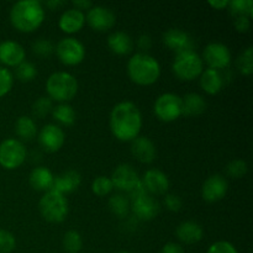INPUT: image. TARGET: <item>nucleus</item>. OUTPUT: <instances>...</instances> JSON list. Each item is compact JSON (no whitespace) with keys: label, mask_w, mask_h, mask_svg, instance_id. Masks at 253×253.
<instances>
[{"label":"nucleus","mask_w":253,"mask_h":253,"mask_svg":"<svg viewBox=\"0 0 253 253\" xmlns=\"http://www.w3.org/2000/svg\"><path fill=\"white\" fill-rule=\"evenodd\" d=\"M110 131L115 138L123 142H131L140 136L142 115L135 103L128 100L115 104L109 118Z\"/></svg>","instance_id":"f257e3e1"},{"label":"nucleus","mask_w":253,"mask_h":253,"mask_svg":"<svg viewBox=\"0 0 253 253\" xmlns=\"http://www.w3.org/2000/svg\"><path fill=\"white\" fill-rule=\"evenodd\" d=\"M43 20L44 9L39 0H20L10 9V21L20 32H34L41 26Z\"/></svg>","instance_id":"f03ea898"},{"label":"nucleus","mask_w":253,"mask_h":253,"mask_svg":"<svg viewBox=\"0 0 253 253\" xmlns=\"http://www.w3.org/2000/svg\"><path fill=\"white\" fill-rule=\"evenodd\" d=\"M127 74L137 85H152L161 76V64L151 54L137 52L128 59Z\"/></svg>","instance_id":"7ed1b4c3"},{"label":"nucleus","mask_w":253,"mask_h":253,"mask_svg":"<svg viewBox=\"0 0 253 253\" xmlns=\"http://www.w3.org/2000/svg\"><path fill=\"white\" fill-rule=\"evenodd\" d=\"M79 84L76 77L69 72L58 71L52 73L46 81V91L52 101L68 103L76 98Z\"/></svg>","instance_id":"20e7f679"},{"label":"nucleus","mask_w":253,"mask_h":253,"mask_svg":"<svg viewBox=\"0 0 253 253\" xmlns=\"http://www.w3.org/2000/svg\"><path fill=\"white\" fill-rule=\"evenodd\" d=\"M39 210L41 216L52 224L64 221L68 215V202L66 197L59 193L49 190L46 192L39 202Z\"/></svg>","instance_id":"39448f33"},{"label":"nucleus","mask_w":253,"mask_h":253,"mask_svg":"<svg viewBox=\"0 0 253 253\" xmlns=\"http://www.w3.org/2000/svg\"><path fill=\"white\" fill-rule=\"evenodd\" d=\"M172 71L180 81H194L204 71V62L194 49L185 51L175 54L172 63Z\"/></svg>","instance_id":"423d86ee"},{"label":"nucleus","mask_w":253,"mask_h":253,"mask_svg":"<svg viewBox=\"0 0 253 253\" xmlns=\"http://www.w3.org/2000/svg\"><path fill=\"white\" fill-rule=\"evenodd\" d=\"M57 57L66 66H78L85 58V46L76 37H64L54 47Z\"/></svg>","instance_id":"0eeeda50"},{"label":"nucleus","mask_w":253,"mask_h":253,"mask_svg":"<svg viewBox=\"0 0 253 253\" xmlns=\"http://www.w3.org/2000/svg\"><path fill=\"white\" fill-rule=\"evenodd\" d=\"M26 148L20 140L6 138L0 143V166L7 170L19 168L26 161Z\"/></svg>","instance_id":"6e6552de"},{"label":"nucleus","mask_w":253,"mask_h":253,"mask_svg":"<svg viewBox=\"0 0 253 253\" xmlns=\"http://www.w3.org/2000/svg\"><path fill=\"white\" fill-rule=\"evenodd\" d=\"M153 111L158 120L172 123L182 116V98L174 93H163L156 99Z\"/></svg>","instance_id":"1a4fd4ad"},{"label":"nucleus","mask_w":253,"mask_h":253,"mask_svg":"<svg viewBox=\"0 0 253 253\" xmlns=\"http://www.w3.org/2000/svg\"><path fill=\"white\" fill-rule=\"evenodd\" d=\"M202 59L209 68L221 71L231 64V51L226 44L221 42H210L203 51Z\"/></svg>","instance_id":"9d476101"},{"label":"nucleus","mask_w":253,"mask_h":253,"mask_svg":"<svg viewBox=\"0 0 253 253\" xmlns=\"http://www.w3.org/2000/svg\"><path fill=\"white\" fill-rule=\"evenodd\" d=\"M114 188L120 192H125L130 194L140 185L141 178L138 177L135 168L128 163H121L114 169L110 177Z\"/></svg>","instance_id":"9b49d317"},{"label":"nucleus","mask_w":253,"mask_h":253,"mask_svg":"<svg viewBox=\"0 0 253 253\" xmlns=\"http://www.w3.org/2000/svg\"><path fill=\"white\" fill-rule=\"evenodd\" d=\"M130 210L137 219L150 221L160 212V204L157 200L148 193H142L131 198Z\"/></svg>","instance_id":"f8f14e48"},{"label":"nucleus","mask_w":253,"mask_h":253,"mask_svg":"<svg viewBox=\"0 0 253 253\" xmlns=\"http://www.w3.org/2000/svg\"><path fill=\"white\" fill-rule=\"evenodd\" d=\"M85 21L93 30L105 32L113 29L116 22V16L110 7L103 5H93L85 15Z\"/></svg>","instance_id":"ddd939ff"},{"label":"nucleus","mask_w":253,"mask_h":253,"mask_svg":"<svg viewBox=\"0 0 253 253\" xmlns=\"http://www.w3.org/2000/svg\"><path fill=\"white\" fill-rule=\"evenodd\" d=\"M39 142L46 152H57L66 142V133L56 124H47L40 130Z\"/></svg>","instance_id":"4468645a"},{"label":"nucleus","mask_w":253,"mask_h":253,"mask_svg":"<svg viewBox=\"0 0 253 253\" xmlns=\"http://www.w3.org/2000/svg\"><path fill=\"white\" fill-rule=\"evenodd\" d=\"M229 190V183L221 174H212L205 179L202 187V198L208 203L220 202Z\"/></svg>","instance_id":"2eb2a0df"},{"label":"nucleus","mask_w":253,"mask_h":253,"mask_svg":"<svg viewBox=\"0 0 253 253\" xmlns=\"http://www.w3.org/2000/svg\"><path fill=\"white\" fill-rule=\"evenodd\" d=\"M162 40L163 43L173 52H175V54L194 49V41L190 35L182 29H177V27L168 29L163 34Z\"/></svg>","instance_id":"dca6fc26"},{"label":"nucleus","mask_w":253,"mask_h":253,"mask_svg":"<svg viewBox=\"0 0 253 253\" xmlns=\"http://www.w3.org/2000/svg\"><path fill=\"white\" fill-rule=\"evenodd\" d=\"M143 188L148 194H155V195H162L167 193L169 189V178L162 170L157 169V168H152V169L146 170L143 174L142 179Z\"/></svg>","instance_id":"f3484780"},{"label":"nucleus","mask_w":253,"mask_h":253,"mask_svg":"<svg viewBox=\"0 0 253 253\" xmlns=\"http://www.w3.org/2000/svg\"><path fill=\"white\" fill-rule=\"evenodd\" d=\"M26 58V51L16 41L6 40L0 43V62L7 67H17Z\"/></svg>","instance_id":"a211bd4d"},{"label":"nucleus","mask_w":253,"mask_h":253,"mask_svg":"<svg viewBox=\"0 0 253 253\" xmlns=\"http://www.w3.org/2000/svg\"><path fill=\"white\" fill-rule=\"evenodd\" d=\"M131 153L141 163L150 165L156 160L157 150L152 141L146 136H137L131 141Z\"/></svg>","instance_id":"6ab92c4d"},{"label":"nucleus","mask_w":253,"mask_h":253,"mask_svg":"<svg viewBox=\"0 0 253 253\" xmlns=\"http://www.w3.org/2000/svg\"><path fill=\"white\" fill-rule=\"evenodd\" d=\"M81 184L82 175L79 174V172L74 169H68L66 172L61 173L59 175H57V177H54V182L51 190L64 195L76 192Z\"/></svg>","instance_id":"aec40b11"},{"label":"nucleus","mask_w":253,"mask_h":253,"mask_svg":"<svg viewBox=\"0 0 253 253\" xmlns=\"http://www.w3.org/2000/svg\"><path fill=\"white\" fill-rule=\"evenodd\" d=\"M85 24V14L81 10H77L74 7L67 9L62 12L58 20V26L66 34H77L83 29Z\"/></svg>","instance_id":"412c9836"},{"label":"nucleus","mask_w":253,"mask_h":253,"mask_svg":"<svg viewBox=\"0 0 253 253\" xmlns=\"http://www.w3.org/2000/svg\"><path fill=\"white\" fill-rule=\"evenodd\" d=\"M175 236L185 245H194L204 236V229L200 224L193 220L180 222L175 229Z\"/></svg>","instance_id":"4be33fe9"},{"label":"nucleus","mask_w":253,"mask_h":253,"mask_svg":"<svg viewBox=\"0 0 253 253\" xmlns=\"http://www.w3.org/2000/svg\"><path fill=\"white\" fill-rule=\"evenodd\" d=\"M30 185L37 192H49L54 182V175L47 167L40 166L34 168L29 175Z\"/></svg>","instance_id":"5701e85b"},{"label":"nucleus","mask_w":253,"mask_h":253,"mask_svg":"<svg viewBox=\"0 0 253 253\" xmlns=\"http://www.w3.org/2000/svg\"><path fill=\"white\" fill-rule=\"evenodd\" d=\"M200 86L209 95H216L224 86V76L216 69L207 68L202 72L199 77Z\"/></svg>","instance_id":"b1692460"},{"label":"nucleus","mask_w":253,"mask_h":253,"mask_svg":"<svg viewBox=\"0 0 253 253\" xmlns=\"http://www.w3.org/2000/svg\"><path fill=\"white\" fill-rule=\"evenodd\" d=\"M108 47L118 56L128 54L133 48V41L128 34L124 31H114L108 37Z\"/></svg>","instance_id":"393cba45"},{"label":"nucleus","mask_w":253,"mask_h":253,"mask_svg":"<svg viewBox=\"0 0 253 253\" xmlns=\"http://www.w3.org/2000/svg\"><path fill=\"white\" fill-rule=\"evenodd\" d=\"M207 109V101L200 94L188 93L182 98V115L199 116Z\"/></svg>","instance_id":"a878e982"},{"label":"nucleus","mask_w":253,"mask_h":253,"mask_svg":"<svg viewBox=\"0 0 253 253\" xmlns=\"http://www.w3.org/2000/svg\"><path fill=\"white\" fill-rule=\"evenodd\" d=\"M15 132L21 140L31 141L37 135L36 121L30 116H20L15 123Z\"/></svg>","instance_id":"bb28decb"},{"label":"nucleus","mask_w":253,"mask_h":253,"mask_svg":"<svg viewBox=\"0 0 253 253\" xmlns=\"http://www.w3.org/2000/svg\"><path fill=\"white\" fill-rule=\"evenodd\" d=\"M52 116L57 123L64 126H72L77 120V114L73 106L68 103H61L52 109Z\"/></svg>","instance_id":"cd10ccee"},{"label":"nucleus","mask_w":253,"mask_h":253,"mask_svg":"<svg viewBox=\"0 0 253 253\" xmlns=\"http://www.w3.org/2000/svg\"><path fill=\"white\" fill-rule=\"evenodd\" d=\"M109 209L119 219H125L130 212V200L124 194H114L109 199Z\"/></svg>","instance_id":"c85d7f7f"},{"label":"nucleus","mask_w":253,"mask_h":253,"mask_svg":"<svg viewBox=\"0 0 253 253\" xmlns=\"http://www.w3.org/2000/svg\"><path fill=\"white\" fill-rule=\"evenodd\" d=\"M227 9L232 16H247L251 19L253 15V1L252 0H229Z\"/></svg>","instance_id":"c756f323"},{"label":"nucleus","mask_w":253,"mask_h":253,"mask_svg":"<svg viewBox=\"0 0 253 253\" xmlns=\"http://www.w3.org/2000/svg\"><path fill=\"white\" fill-rule=\"evenodd\" d=\"M83 247V239L76 230H69L63 236V249L68 253H78Z\"/></svg>","instance_id":"7c9ffc66"},{"label":"nucleus","mask_w":253,"mask_h":253,"mask_svg":"<svg viewBox=\"0 0 253 253\" xmlns=\"http://www.w3.org/2000/svg\"><path fill=\"white\" fill-rule=\"evenodd\" d=\"M52 109H53V101L48 98V96H40L39 99L34 101L32 104V115L34 118L37 119H43L44 116L48 115L49 113H52Z\"/></svg>","instance_id":"2f4dec72"},{"label":"nucleus","mask_w":253,"mask_h":253,"mask_svg":"<svg viewBox=\"0 0 253 253\" xmlns=\"http://www.w3.org/2000/svg\"><path fill=\"white\" fill-rule=\"evenodd\" d=\"M237 69L244 76H251L253 72V47L249 46L237 58Z\"/></svg>","instance_id":"473e14b6"},{"label":"nucleus","mask_w":253,"mask_h":253,"mask_svg":"<svg viewBox=\"0 0 253 253\" xmlns=\"http://www.w3.org/2000/svg\"><path fill=\"white\" fill-rule=\"evenodd\" d=\"M15 68H16L15 69V76L20 82H24V83L34 81L37 76L36 66L29 61H24Z\"/></svg>","instance_id":"72a5a7b5"},{"label":"nucleus","mask_w":253,"mask_h":253,"mask_svg":"<svg viewBox=\"0 0 253 253\" xmlns=\"http://www.w3.org/2000/svg\"><path fill=\"white\" fill-rule=\"evenodd\" d=\"M114 189L113 182H111L110 177H105V175H99L91 183V192L98 197H105V195L110 194Z\"/></svg>","instance_id":"f704fd0d"},{"label":"nucleus","mask_w":253,"mask_h":253,"mask_svg":"<svg viewBox=\"0 0 253 253\" xmlns=\"http://www.w3.org/2000/svg\"><path fill=\"white\" fill-rule=\"evenodd\" d=\"M32 52L39 57H49L54 52V46L51 40L37 39L32 43Z\"/></svg>","instance_id":"c9c22d12"},{"label":"nucleus","mask_w":253,"mask_h":253,"mask_svg":"<svg viewBox=\"0 0 253 253\" xmlns=\"http://www.w3.org/2000/svg\"><path fill=\"white\" fill-rule=\"evenodd\" d=\"M247 170H249L247 163L242 160H232L226 166L227 175L231 178H235V179H239V178L244 177L247 173Z\"/></svg>","instance_id":"e433bc0d"},{"label":"nucleus","mask_w":253,"mask_h":253,"mask_svg":"<svg viewBox=\"0 0 253 253\" xmlns=\"http://www.w3.org/2000/svg\"><path fill=\"white\" fill-rule=\"evenodd\" d=\"M14 85V76L5 67H0V98L6 95Z\"/></svg>","instance_id":"4c0bfd02"},{"label":"nucleus","mask_w":253,"mask_h":253,"mask_svg":"<svg viewBox=\"0 0 253 253\" xmlns=\"http://www.w3.org/2000/svg\"><path fill=\"white\" fill-rule=\"evenodd\" d=\"M16 247V239L11 232L0 229V253H11Z\"/></svg>","instance_id":"58836bf2"},{"label":"nucleus","mask_w":253,"mask_h":253,"mask_svg":"<svg viewBox=\"0 0 253 253\" xmlns=\"http://www.w3.org/2000/svg\"><path fill=\"white\" fill-rule=\"evenodd\" d=\"M207 253H239L236 247L229 241H217L208 249Z\"/></svg>","instance_id":"ea45409f"},{"label":"nucleus","mask_w":253,"mask_h":253,"mask_svg":"<svg viewBox=\"0 0 253 253\" xmlns=\"http://www.w3.org/2000/svg\"><path fill=\"white\" fill-rule=\"evenodd\" d=\"M165 205L169 211L178 212L183 207V202L179 195L177 194H167L165 197Z\"/></svg>","instance_id":"a19ab883"},{"label":"nucleus","mask_w":253,"mask_h":253,"mask_svg":"<svg viewBox=\"0 0 253 253\" xmlns=\"http://www.w3.org/2000/svg\"><path fill=\"white\" fill-rule=\"evenodd\" d=\"M234 25L239 32H247L251 27V19L247 16H237L235 17Z\"/></svg>","instance_id":"79ce46f5"},{"label":"nucleus","mask_w":253,"mask_h":253,"mask_svg":"<svg viewBox=\"0 0 253 253\" xmlns=\"http://www.w3.org/2000/svg\"><path fill=\"white\" fill-rule=\"evenodd\" d=\"M161 253H185L182 245L175 244V242H168L161 250Z\"/></svg>","instance_id":"37998d69"},{"label":"nucleus","mask_w":253,"mask_h":253,"mask_svg":"<svg viewBox=\"0 0 253 253\" xmlns=\"http://www.w3.org/2000/svg\"><path fill=\"white\" fill-rule=\"evenodd\" d=\"M137 46L142 51H147L152 46V39L148 35H141L137 40Z\"/></svg>","instance_id":"c03bdc74"},{"label":"nucleus","mask_w":253,"mask_h":253,"mask_svg":"<svg viewBox=\"0 0 253 253\" xmlns=\"http://www.w3.org/2000/svg\"><path fill=\"white\" fill-rule=\"evenodd\" d=\"M72 4H73L74 9L81 10V11H83V10H89L93 6V2H91L90 0H73Z\"/></svg>","instance_id":"a18cd8bd"},{"label":"nucleus","mask_w":253,"mask_h":253,"mask_svg":"<svg viewBox=\"0 0 253 253\" xmlns=\"http://www.w3.org/2000/svg\"><path fill=\"white\" fill-rule=\"evenodd\" d=\"M209 5L216 10L226 9L229 5V0H209Z\"/></svg>","instance_id":"49530a36"},{"label":"nucleus","mask_w":253,"mask_h":253,"mask_svg":"<svg viewBox=\"0 0 253 253\" xmlns=\"http://www.w3.org/2000/svg\"><path fill=\"white\" fill-rule=\"evenodd\" d=\"M64 4H66V1H63V0H48V1H46V6L51 10L58 9V7L63 6Z\"/></svg>","instance_id":"de8ad7c7"},{"label":"nucleus","mask_w":253,"mask_h":253,"mask_svg":"<svg viewBox=\"0 0 253 253\" xmlns=\"http://www.w3.org/2000/svg\"><path fill=\"white\" fill-rule=\"evenodd\" d=\"M119 253H131V252H127V251H121V252H119Z\"/></svg>","instance_id":"09e8293b"}]
</instances>
